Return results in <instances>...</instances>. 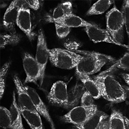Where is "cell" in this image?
Segmentation results:
<instances>
[{
    "mask_svg": "<svg viewBox=\"0 0 129 129\" xmlns=\"http://www.w3.org/2000/svg\"><path fill=\"white\" fill-rule=\"evenodd\" d=\"M93 79L99 87L101 96L107 101L119 103L127 98L126 90L110 73L99 74Z\"/></svg>",
    "mask_w": 129,
    "mask_h": 129,
    "instance_id": "obj_1",
    "label": "cell"
},
{
    "mask_svg": "<svg viewBox=\"0 0 129 129\" xmlns=\"http://www.w3.org/2000/svg\"><path fill=\"white\" fill-rule=\"evenodd\" d=\"M76 52L82 55L76 67V72L89 76L99 72L107 63L115 61L111 56L95 52L77 50Z\"/></svg>",
    "mask_w": 129,
    "mask_h": 129,
    "instance_id": "obj_2",
    "label": "cell"
},
{
    "mask_svg": "<svg viewBox=\"0 0 129 129\" xmlns=\"http://www.w3.org/2000/svg\"><path fill=\"white\" fill-rule=\"evenodd\" d=\"M48 51L49 59L52 64L64 70L76 68L81 56L78 53L59 48L49 49Z\"/></svg>",
    "mask_w": 129,
    "mask_h": 129,
    "instance_id": "obj_3",
    "label": "cell"
},
{
    "mask_svg": "<svg viewBox=\"0 0 129 129\" xmlns=\"http://www.w3.org/2000/svg\"><path fill=\"white\" fill-rule=\"evenodd\" d=\"M107 29L114 40L120 43L122 41L124 23L121 12L114 5L106 15Z\"/></svg>",
    "mask_w": 129,
    "mask_h": 129,
    "instance_id": "obj_4",
    "label": "cell"
},
{
    "mask_svg": "<svg viewBox=\"0 0 129 129\" xmlns=\"http://www.w3.org/2000/svg\"><path fill=\"white\" fill-rule=\"evenodd\" d=\"M98 110L94 105L90 107L81 106L74 107L67 113L61 117V119L66 123L75 125L82 124L92 116Z\"/></svg>",
    "mask_w": 129,
    "mask_h": 129,
    "instance_id": "obj_5",
    "label": "cell"
},
{
    "mask_svg": "<svg viewBox=\"0 0 129 129\" xmlns=\"http://www.w3.org/2000/svg\"><path fill=\"white\" fill-rule=\"evenodd\" d=\"M48 50L44 34L42 30H40L39 31L38 36L35 59L40 68V80L41 85L43 82L46 67L48 59H49Z\"/></svg>",
    "mask_w": 129,
    "mask_h": 129,
    "instance_id": "obj_6",
    "label": "cell"
},
{
    "mask_svg": "<svg viewBox=\"0 0 129 129\" xmlns=\"http://www.w3.org/2000/svg\"><path fill=\"white\" fill-rule=\"evenodd\" d=\"M47 98L52 104L65 108L69 107L67 86L64 82L58 81L54 83Z\"/></svg>",
    "mask_w": 129,
    "mask_h": 129,
    "instance_id": "obj_7",
    "label": "cell"
},
{
    "mask_svg": "<svg viewBox=\"0 0 129 129\" xmlns=\"http://www.w3.org/2000/svg\"><path fill=\"white\" fill-rule=\"evenodd\" d=\"M23 64L26 76L25 83H36L40 79V71L35 58L28 53H25L23 56Z\"/></svg>",
    "mask_w": 129,
    "mask_h": 129,
    "instance_id": "obj_8",
    "label": "cell"
},
{
    "mask_svg": "<svg viewBox=\"0 0 129 129\" xmlns=\"http://www.w3.org/2000/svg\"><path fill=\"white\" fill-rule=\"evenodd\" d=\"M85 30L90 40L94 43L106 42L127 48V45L114 40L107 30L99 28L97 26H87L85 27Z\"/></svg>",
    "mask_w": 129,
    "mask_h": 129,
    "instance_id": "obj_9",
    "label": "cell"
},
{
    "mask_svg": "<svg viewBox=\"0 0 129 129\" xmlns=\"http://www.w3.org/2000/svg\"><path fill=\"white\" fill-rule=\"evenodd\" d=\"M24 3V1H13L7 9L3 17V24L5 27L8 30L15 32V24L19 11Z\"/></svg>",
    "mask_w": 129,
    "mask_h": 129,
    "instance_id": "obj_10",
    "label": "cell"
},
{
    "mask_svg": "<svg viewBox=\"0 0 129 129\" xmlns=\"http://www.w3.org/2000/svg\"><path fill=\"white\" fill-rule=\"evenodd\" d=\"M13 80L18 93V107L24 109L37 112L26 87L23 84L18 76H14Z\"/></svg>",
    "mask_w": 129,
    "mask_h": 129,
    "instance_id": "obj_11",
    "label": "cell"
},
{
    "mask_svg": "<svg viewBox=\"0 0 129 129\" xmlns=\"http://www.w3.org/2000/svg\"><path fill=\"white\" fill-rule=\"evenodd\" d=\"M25 5V3L19 11L16 23L29 40L32 41L34 39L35 34L32 29L30 10Z\"/></svg>",
    "mask_w": 129,
    "mask_h": 129,
    "instance_id": "obj_12",
    "label": "cell"
},
{
    "mask_svg": "<svg viewBox=\"0 0 129 129\" xmlns=\"http://www.w3.org/2000/svg\"><path fill=\"white\" fill-rule=\"evenodd\" d=\"M25 87L30 96L33 105L37 112L48 121L50 124L51 129H56L54 124L49 115L46 107L36 91L29 86Z\"/></svg>",
    "mask_w": 129,
    "mask_h": 129,
    "instance_id": "obj_13",
    "label": "cell"
},
{
    "mask_svg": "<svg viewBox=\"0 0 129 129\" xmlns=\"http://www.w3.org/2000/svg\"><path fill=\"white\" fill-rule=\"evenodd\" d=\"M47 20L49 22L58 24L70 28L97 26L95 24L86 21L73 14L57 19H54L52 17H47Z\"/></svg>",
    "mask_w": 129,
    "mask_h": 129,
    "instance_id": "obj_14",
    "label": "cell"
},
{
    "mask_svg": "<svg viewBox=\"0 0 129 129\" xmlns=\"http://www.w3.org/2000/svg\"><path fill=\"white\" fill-rule=\"evenodd\" d=\"M109 117L103 111L98 110L96 112L82 124L75 125L74 129H99L101 123Z\"/></svg>",
    "mask_w": 129,
    "mask_h": 129,
    "instance_id": "obj_15",
    "label": "cell"
},
{
    "mask_svg": "<svg viewBox=\"0 0 129 129\" xmlns=\"http://www.w3.org/2000/svg\"><path fill=\"white\" fill-rule=\"evenodd\" d=\"M77 77L81 81L86 91L92 96L94 99H98L101 96L100 90L96 83L89 75L84 73L76 72Z\"/></svg>",
    "mask_w": 129,
    "mask_h": 129,
    "instance_id": "obj_16",
    "label": "cell"
},
{
    "mask_svg": "<svg viewBox=\"0 0 129 129\" xmlns=\"http://www.w3.org/2000/svg\"><path fill=\"white\" fill-rule=\"evenodd\" d=\"M109 123V129H129L128 120L118 110H113Z\"/></svg>",
    "mask_w": 129,
    "mask_h": 129,
    "instance_id": "obj_17",
    "label": "cell"
},
{
    "mask_svg": "<svg viewBox=\"0 0 129 129\" xmlns=\"http://www.w3.org/2000/svg\"><path fill=\"white\" fill-rule=\"evenodd\" d=\"M10 111L11 120V129H24L21 114L16 101L15 94L14 92L13 101Z\"/></svg>",
    "mask_w": 129,
    "mask_h": 129,
    "instance_id": "obj_18",
    "label": "cell"
},
{
    "mask_svg": "<svg viewBox=\"0 0 129 129\" xmlns=\"http://www.w3.org/2000/svg\"><path fill=\"white\" fill-rule=\"evenodd\" d=\"M19 109L26 122L31 129H43V125L40 115L37 112L19 108Z\"/></svg>",
    "mask_w": 129,
    "mask_h": 129,
    "instance_id": "obj_19",
    "label": "cell"
},
{
    "mask_svg": "<svg viewBox=\"0 0 129 129\" xmlns=\"http://www.w3.org/2000/svg\"><path fill=\"white\" fill-rule=\"evenodd\" d=\"M114 1H99L93 5L87 11L86 15L88 16L102 14L109 9Z\"/></svg>",
    "mask_w": 129,
    "mask_h": 129,
    "instance_id": "obj_20",
    "label": "cell"
},
{
    "mask_svg": "<svg viewBox=\"0 0 129 129\" xmlns=\"http://www.w3.org/2000/svg\"><path fill=\"white\" fill-rule=\"evenodd\" d=\"M73 14L72 4L71 2H66L61 3L55 8L53 13L54 19H57L66 17Z\"/></svg>",
    "mask_w": 129,
    "mask_h": 129,
    "instance_id": "obj_21",
    "label": "cell"
},
{
    "mask_svg": "<svg viewBox=\"0 0 129 129\" xmlns=\"http://www.w3.org/2000/svg\"><path fill=\"white\" fill-rule=\"evenodd\" d=\"M118 69L129 71V52L125 53L109 68L101 72L100 74L102 75L110 73Z\"/></svg>",
    "mask_w": 129,
    "mask_h": 129,
    "instance_id": "obj_22",
    "label": "cell"
},
{
    "mask_svg": "<svg viewBox=\"0 0 129 129\" xmlns=\"http://www.w3.org/2000/svg\"><path fill=\"white\" fill-rule=\"evenodd\" d=\"M20 36L16 32L10 34H1V48H3L9 45H16L20 42Z\"/></svg>",
    "mask_w": 129,
    "mask_h": 129,
    "instance_id": "obj_23",
    "label": "cell"
},
{
    "mask_svg": "<svg viewBox=\"0 0 129 129\" xmlns=\"http://www.w3.org/2000/svg\"><path fill=\"white\" fill-rule=\"evenodd\" d=\"M84 88L82 85H78L73 88L71 95H69V107L77 104L84 93Z\"/></svg>",
    "mask_w": 129,
    "mask_h": 129,
    "instance_id": "obj_24",
    "label": "cell"
},
{
    "mask_svg": "<svg viewBox=\"0 0 129 129\" xmlns=\"http://www.w3.org/2000/svg\"><path fill=\"white\" fill-rule=\"evenodd\" d=\"M11 120L10 110L1 107V127L4 129H11Z\"/></svg>",
    "mask_w": 129,
    "mask_h": 129,
    "instance_id": "obj_25",
    "label": "cell"
},
{
    "mask_svg": "<svg viewBox=\"0 0 129 129\" xmlns=\"http://www.w3.org/2000/svg\"><path fill=\"white\" fill-rule=\"evenodd\" d=\"M121 12L123 15L124 25L129 39V1H124Z\"/></svg>",
    "mask_w": 129,
    "mask_h": 129,
    "instance_id": "obj_26",
    "label": "cell"
},
{
    "mask_svg": "<svg viewBox=\"0 0 129 129\" xmlns=\"http://www.w3.org/2000/svg\"><path fill=\"white\" fill-rule=\"evenodd\" d=\"M10 63H8L4 64L1 69V98L2 99L4 94L5 88V76L7 73L9 67Z\"/></svg>",
    "mask_w": 129,
    "mask_h": 129,
    "instance_id": "obj_27",
    "label": "cell"
},
{
    "mask_svg": "<svg viewBox=\"0 0 129 129\" xmlns=\"http://www.w3.org/2000/svg\"><path fill=\"white\" fill-rule=\"evenodd\" d=\"M56 35L59 38L63 39L66 37L71 31V28L67 26L54 24Z\"/></svg>",
    "mask_w": 129,
    "mask_h": 129,
    "instance_id": "obj_28",
    "label": "cell"
},
{
    "mask_svg": "<svg viewBox=\"0 0 129 129\" xmlns=\"http://www.w3.org/2000/svg\"><path fill=\"white\" fill-rule=\"evenodd\" d=\"M94 99L92 96L86 91L84 92L81 99V105L83 106H92L95 105Z\"/></svg>",
    "mask_w": 129,
    "mask_h": 129,
    "instance_id": "obj_29",
    "label": "cell"
},
{
    "mask_svg": "<svg viewBox=\"0 0 129 129\" xmlns=\"http://www.w3.org/2000/svg\"><path fill=\"white\" fill-rule=\"evenodd\" d=\"M24 2L26 6L33 10H38L40 8V2L38 1H25Z\"/></svg>",
    "mask_w": 129,
    "mask_h": 129,
    "instance_id": "obj_30",
    "label": "cell"
},
{
    "mask_svg": "<svg viewBox=\"0 0 129 129\" xmlns=\"http://www.w3.org/2000/svg\"><path fill=\"white\" fill-rule=\"evenodd\" d=\"M105 120L100 125L99 129H109V119Z\"/></svg>",
    "mask_w": 129,
    "mask_h": 129,
    "instance_id": "obj_31",
    "label": "cell"
},
{
    "mask_svg": "<svg viewBox=\"0 0 129 129\" xmlns=\"http://www.w3.org/2000/svg\"><path fill=\"white\" fill-rule=\"evenodd\" d=\"M122 77L125 82L129 86V74H122Z\"/></svg>",
    "mask_w": 129,
    "mask_h": 129,
    "instance_id": "obj_32",
    "label": "cell"
},
{
    "mask_svg": "<svg viewBox=\"0 0 129 129\" xmlns=\"http://www.w3.org/2000/svg\"></svg>",
    "mask_w": 129,
    "mask_h": 129,
    "instance_id": "obj_33",
    "label": "cell"
}]
</instances>
